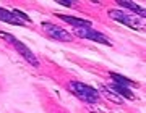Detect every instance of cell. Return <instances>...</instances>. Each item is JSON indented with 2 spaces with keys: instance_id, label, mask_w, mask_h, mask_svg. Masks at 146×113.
<instances>
[{
  "instance_id": "obj_1",
  "label": "cell",
  "mask_w": 146,
  "mask_h": 113,
  "mask_svg": "<svg viewBox=\"0 0 146 113\" xmlns=\"http://www.w3.org/2000/svg\"><path fill=\"white\" fill-rule=\"evenodd\" d=\"M70 91H72V94L75 97H78L84 103H98L99 102V91L88 86V84H83V82H80V81H73V82H70Z\"/></svg>"
},
{
  "instance_id": "obj_2",
  "label": "cell",
  "mask_w": 146,
  "mask_h": 113,
  "mask_svg": "<svg viewBox=\"0 0 146 113\" xmlns=\"http://www.w3.org/2000/svg\"><path fill=\"white\" fill-rule=\"evenodd\" d=\"M0 37H3V39H7V41L10 42L11 45L16 49V52H18V53H20V55L23 56V58H25L29 65H33L34 68L41 66V63H39V60L36 58V55L31 52V49H28V47L25 45L23 42L18 41L15 36H11V34H8V32H2V31H0Z\"/></svg>"
},
{
  "instance_id": "obj_3",
  "label": "cell",
  "mask_w": 146,
  "mask_h": 113,
  "mask_svg": "<svg viewBox=\"0 0 146 113\" xmlns=\"http://www.w3.org/2000/svg\"><path fill=\"white\" fill-rule=\"evenodd\" d=\"M109 18L128 26L131 29H143L145 28L143 18H140V16H136V15H131V13H127L123 10H109Z\"/></svg>"
},
{
  "instance_id": "obj_4",
  "label": "cell",
  "mask_w": 146,
  "mask_h": 113,
  "mask_svg": "<svg viewBox=\"0 0 146 113\" xmlns=\"http://www.w3.org/2000/svg\"><path fill=\"white\" fill-rule=\"evenodd\" d=\"M73 32L81 39H88V41H94L98 44H104V45H112V42L109 41V37H106L102 32L96 31L93 28H73Z\"/></svg>"
},
{
  "instance_id": "obj_5",
  "label": "cell",
  "mask_w": 146,
  "mask_h": 113,
  "mask_svg": "<svg viewBox=\"0 0 146 113\" xmlns=\"http://www.w3.org/2000/svg\"><path fill=\"white\" fill-rule=\"evenodd\" d=\"M42 28H44V31L47 32V36L55 39V41H60V42H70L72 41V34L68 31H65L63 28L57 26V24H52V23L44 21V23H42Z\"/></svg>"
},
{
  "instance_id": "obj_6",
  "label": "cell",
  "mask_w": 146,
  "mask_h": 113,
  "mask_svg": "<svg viewBox=\"0 0 146 113\" xmlns=\"http://www.w3.org/2000/svg\"><path fill=\"white\" fill-rule=\"evenodd\" d=\"M122 8H127V10H130L133 15L136 16H140V18H143L145 20V16H146V10L143 8V7H140L138 3H135V2H130V0H119L117 2Z\"/></svg>"
},
{
  "instance_id": "obj_7",
  "label": "cell",
  "mask_w": 146,
  "mask_h": 113,
  "mask_svg": "<svg viewBox=\"0 0 146 113\" xmlns=\"http://www.w3.org/2000/svg\"><path fill=\"white\" fill-rule=\"evenodd\" d=\"M0 21L8 23V24H13V26H25V23H23L13 11L5 10V8H2V7H0Z\"/></svg>"
},
{
  "instance_id": "obj_8",
  "label": "cell",
  "mask_w": 146,
  "mask_h": 113,
  "mask_svg": "<svg viewBox=\"0 0 146 113\" xmlns=\"http://www.w3.org/2000/svg\"><path fill=\"white\" fill-rule=\"evenodd\" d=\"M60 20H63L65 23H68L73 28H91V21L83 20V18H75V16H67V15H58Z\"/></svg>"
},
{
  "instance_id": "obj_9",
  "label": "cell",
  "mask_w": 146,
  "mask_h": 113,
  "mask_svg": "<svg viewBox=\"0 0 146 113\" xmlns=\"http://www.w3.org/2000/svg\"><path fill=\"white\" fill-rule=\"evenodd\" d=\"M110 91H112V92H115L117 94V95H119V97H122V99H135V94L131 92L130 89L128 87H125V86H119V84H112V86H110Z\"/></svg>"
},
{
  "instance_id": "obj_10",
  "label": "cell",
  "mask_w": 146,
  "mask_h": 113,
  "mask_svg": "<svg viewBox=\"0 0 146 113\" xmlns=\"http://www.w3.org/2000/svg\"><path fill=\"white\" fill-rule=\"evenodd\" d=\"M110 78L114 79V84H119V86H125V87H128V86H133V84L136 86V82L130 81L128 78L122 76V74H119V73H110Z\"/></svg>"
},
{
  "instance_id": "obj_11",
  "label": "cell",
  "mask_w": 146,
  "mask_h": 113,
  "mask_svg": "<svg viewBox=\"0 0 146 113\" xmlns=\"http://www.w3.org/2000/svg\"><path fill=\"white\" fill-rule=\"evenodd\" d=\"M101 91L104 92V95L109 99V100H112V102H115V103H122V97H119L115 92H112L109 87H101Z\"/></svg>"
},
{
  "instance_id": "obj_12",
  "label": "cell",
  "mask_w": 146,
  "mask_h": 113,
  "mask_svg": "<svg viewBox=\"0 0 146 113\" xmlns=\"http://www.w3.org/2000/svg\"><path fill=\"white\" fill-rule=\"evenodd\" d=\"M13 13H15V15L18 16V18H20V20L23 21L25 24H26V23H33L31 18H29V16H28L26 13H23V11H20V10H13Z\"/></svg>"
},
{
  "instance_id": "obj_13",
  "label": "cell",
  "mask_w": 146,
  "mask_h": 113,
  "mask_svg": "<svg viewBox=\"0 0 146 113\" xmlns=\"http://www.w3.org/2000/svg\"><path fill=\"white\" fill-rule=\"evenodd\" d=\"M58 3H60V5H63V7H73L75 5V2H73V0H57Z\"/></svg>"
}]
</instances>
